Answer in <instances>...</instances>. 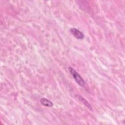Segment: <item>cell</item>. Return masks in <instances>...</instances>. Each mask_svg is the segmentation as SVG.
<instances>
[{
	"mask_svg": "<svg viewBox=\"0 0 125 125\" xmlns=\"http://www.w3.org/2000/svg\"><path fill=\"white\" fill-rule=\"evenodd\" d=\"M68 70L76 82L81 86H83L85 84V81L82 76L72 67H69Z\"/></svg>",
	"mask_w": 125,
	"mask_h": 125,
	"instance_id": "cell-1",
	"label": "cell"
},
{
	"mask_svg": "<svg viewBox=\"0 0 125 125\" xmlns=\"http://www.w3.org/2000/svg\"><path fill=\"white\" fill-rule=\"evenodd\" d=\"M69 31L71 34L77 39L82 40L84 38V34L81 31L76 28H71L69 29Z\"/></svg>",
	"mask_w": 125,
	"mask_h": 125,
	"instance_id": "cell-2",
	"label": "cell"
},
{
	"mask_svg": "<svg viewBox=\"0 0 125 125\" xmlns=\"http://www.w3.org/2000/svg\"><path fill=\"white\" fill-rule=\"evenodd\" d=\"M40 102L42 105L47 107H52L53 106V103L50 100L45 98H42L41 99Z\"/></svg>",
	"mask_w": 125,
	"mask_h": 125,
	"instance_id": "cell-3",
	"label": "cell"
},
{
	"mask_svg": "<svg viewBox=\"0 0 125 125\" xmlns=\"http://www.w3.org/2000/svg\"><path fill=\"white\" fill-rule=\"evenodd\" d=\"M77 97L78 99H79V100L82 103H83L85 106H86L89 110H92V108L91 105L90 104L88 103V102L87 100H86L82 96H80V95H77Z\"/></svg>",
	"mask_w": 125,
	"mask_h": 125,
	"instance_id": "cell-4",
	"label": "cell"
}]
</instances>
